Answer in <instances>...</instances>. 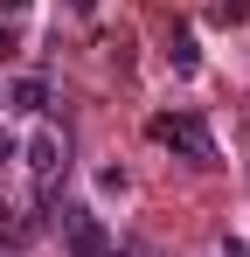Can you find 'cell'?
I'll return each instance as SVG.
<instances>
[{
    "label": "cell",
    "mask_w": 250,
    "mask_h": 257,
    "mask_svg": "<svg viewBox=\"0 0 250 257\" xmlns=\"http://www.w3.org/2000/svg\"><path fill=\"white\" fill-rule=\"evenodd\" d=\"M243 14H250V0H215V21H222V28H236Z\"/></svg>",
    "instance_id": "cell-6"
},
{
    "label": "cell",
    "mask_w": 250,
    "mask_h": 257,
    "mask_svg": "<svg viewBox=\"0 0 250 257\" xmlns=\"http://www.w3.org/2000/svg\"><path fill=\"white\" fill-rule=\"evenodd\" d=\"M167 63H174L181 77H188V70L202 63V49H195V28H174V35H167Z\"/></svg>",
    "instance_id": "cell-4"
},
{
    "label": "cell",
    "mask_w": 250,
    "mask_h": 257,
    "mask_svg": "<svg viewBox=\"0 0 250 257\" xmlns=\"http://www.w3.org/2000/svg\"><path fill=\"white\" fill-rule=\"evenodd\" d=\"M63 167H70V153H63V132H49V125H42L35 139H28V174H35V202H42V209H56Z\"/></svg>",
    "instance_id": "cell-2"
},
{
    "label": "cell",
    "mask_w": 250,
    "mask_h": 257,
    "mask_svg": "<svg viewBox=\"0 0 250 257\" xmlns=\"http://www.w3.org/2000/svg\"><path fill=\"white\" fill-rule=\"evenodd\" d=\"M63 250L70 257H118V236H111L97 215L77 209V215H63Z\"/></svg>",
    "instance_id": "cell-3"
},
{
    "label": "cell",
    "mask_w": 250,
    "mask_h": 257,
    "mask_svg": "<svg viewBox=\"0 0 250 257\" xmlns=\"http://www.w3.org/2000/svg\"><path fill=\"white\" fill-rule=\"evenodd\" d=\"M0 14H14V21H21V14H28V0H0Z\"/></svg>",
    "instance_id": "cell-7"
},
{
    "label": "cell",
    "mask_w": 250,
    "mask_h": 257,
    "mask_svg": "<svg viewBox=\"0 0 250 257\" xmlns=\"http://www.w3.org/2000/svg\"><path fill=\"white\" fill-rule=\"evenodd\" d=\"M7 97H14V111H42V104H49V84H42V77H21Z\"/></svg>",
    "instance_id": "cell-5"
},
{
    "label": "cell",
    "mask_w": 250,
    "mask_h": 257,
    "mask_svg": "<svg viewBox=\"0 0 250 257\" xmlns=\"http://www.w3.org/2000/svg\"><path fill=\"white\" fill-rule=\"evenodd\" d=\"M0 160H14V139H7V132H0Z\"/></svg>",
    "instance_id": "cell-8"
},
{
    "label": "cell",
    "mask_w": 250,
    "mask_h": 257,
    "mask_svg": "<svg viewBox=\"0 0 250 257\" xmlns=\"http://www.w3.org/2000/svg\"><path fill=\"white\" fill-rule=\"evenodd\" d=\"M153 139H160L167 153H181L188 167H215V139H208V125H202V118H188V111L153 118Z\"/></svg>",
    "instance_id": "cell-1"
}]
</instances>
